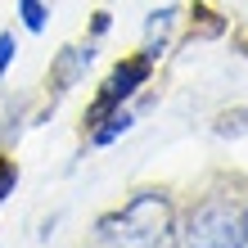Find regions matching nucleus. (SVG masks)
<instances>
[{"label":"nucleus","instance_id":"obj_10","mask_svg":"<svg viewBox=\"0 0 248 248\" xmlns=\"http://www.w3.org/2000/svg\"><path fill=\"white\" fill-rule=\"evenodd\" d=\"M108 27H113V18H108V14H104V9H99V14H95V23H91V36L99 41V36H104V32H108Z\"/></svg>","mask_w":248,"mask_h":248},{"label":"nucleus","instance_id":"obj_2","mask_svg":"<svg viewBox=\"0 0 248 248\" xmlns=\"http://www.w3.org/2000/svg\"><path fill=\"white\" fill-rule=\"evenodd\" d=\"M176 248H244L239 208L226 194H203L176 221Z\"/></svg>","mask_w":248,"mask_h":248},{"label":"nucleus","instance_id":"obj_8","mask_svg":"<svg viewBox=\"0 0 248 248\" xmlns=\"http://www.w3.org/2000/svg\"><path fill=\"white\" fill-rule=\"evenodd\" d=\"M18 176H23V171H18V163H14V158H0V208H5V203H9V194L18 189Z\"/></svg>","mask_w":248,"mask_h":248},{"label":"nucleus","instance_id":"obj_4","mask_svg":"<svg viewBox=\"0 0 248 248\" xmlns=\"http://www.w3.org/2000/svg\"><path fill=\"white\" fill-rule=\"evenodd\" d=\"M95 50H99V41H95V36L63 46L59 54H54V63H50V86H54L59 95H68L72 86H77V81L86 77V68L95 63Z\"/></svg>","mask_w":248,"mask_h":248},{"label":"nucleus","instance_id":"obj_9","mask_svg":"<svg viewBox=\"0 0 248 248\" xmlns=\"http://www.w3.org/2000/svg\"><path fill=\"white\" fill-rule=\"evenodd\" d=\"M14 59H18V36L0 32V81H5V72L14 68Z\"/></svg>","mask_w":248,"mask_h":248},{"label":"nucleus","instance_id":"obj_1","mask_svg":"<svg viewBox=\"0 0 248 248\" xmlns=\"http://www.w3.org/2000/svg\"><path fill=\"white\" fill-rule=\"evenodd\" d=\"M95 230L99 248H176V208L163 189H136Z\"/></svg>","mask_w":248,"mask_h":248},{"label":"nucleus","instance_id":"obj_6","mask_svg":"<svg viewBox=\"0 0 248 248\" xmlns=\"http://www.w3.org/2000/svg\"><path fill=\"white\" fill-rule=\"evenodd\" d=\"M131 126H136V108H113L108 118H99L95 126H91V144L95 149H108V144H118L122 136H131Z\"/></svg>","mask_w":248,"mask_h":248},{"label":"nucleus","instance_id":"obj_3","mask_svg":"<svg viewBox=\"0 0 248 248\" xmlns=\"http://www.w3.org/2000/svg\"><path fill=\"white\" fill-rule=\"evenodd\" d=\"M149 77H154V63L144 59V54H126V59H118V63H113V72L99 81L91 108H86V131H91L99 118H108L113 108H126L131 99L149 86Z\"/></svg>","mask_w":248,"mask_h":248},{"label":"nucleus","instance_id":"obj_5","mask_svg":"<svg viewBox=\"0 0 248 248\" xmlns=\"http://www.w3.org/2000/svg\"><path fill=\"white\" fill-rule=\"evenodd\" d=\"M176 18H181V9L176 5H163V9H154L149 14V23H144V46H140V54L149 63H158L167 54V46H171V32H176Z\"/></svg>","mask_w":248,"mask_h":248},{"label":"nucleus","instance_id":"obj_11","mask_svg":"<svg viewBox=\"0 0 248 248\" xmlns=\"http://www.w3.org/2000/svg\"><path fill=\"white\" fill-rule=\"evenodd\" d=\"M239 239H244V248H248V208L239 212Z\"/></svg>","mask_w":248,"mask_h":248},{"label":"nucleus","instance_id":"obj_7","mask_svg":"<svg viewBox=\"0 0 248 248\" xmlns=\"http://www.w3.org/2000/svg\"><path fill=\"white\" fill-rule=\"evenodd\" d=\"M18 23H23V32L41 36L50 27V0H18Z\"/></svg>","mask_w":248,"mask_h":248}]
</instances>
